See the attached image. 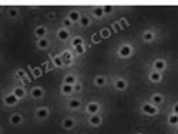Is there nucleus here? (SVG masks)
I'll return each mask as SVG.
<instances>
[{
  "label": "nucleus",
  "instance_id": "nucleus-30",
  "mask_svg": "<svg viewBox=\"0 0 178 134\" xmlns=\"http://www.w3.org/2000/svg\"><path fill=\"white\" fill-rule=\"evenodd\" d=\"M7 14H9V17H12V19H14V17L19 16V10L17 9H9V12H7Z\"/></svg>",
  "mask_w": 178,
  "mask_h": 134
},
{
  "label": "nucleus",
  "instance_id": "nucleus-2",
  "mask_svg": "<svg viewBox=\"0 0 178 134\" xmlns=\"http://www.w3.org/2000/svg\"><path fill=\"white\" fill-rule=\"evenodd\" d=\"M131 54H133V47L130 44L120 46V49H118V56H120L121 59H128V57H131Z\"/></svg>",
  "mask_w": 178,
  "mask_h": 134
},
{
  "label": "nucleus",
  "instance_id": "nucleus-23",
  "mask_svg": "<svg viewBox=\"0 0 178 134\" xmlns=\"http://www.w3.org/2000/svg\"><path fill=\"white\" fill-rule=\"evenodd\" d=\"M13 93L16 94L17 97H19V100H22V99L26 97V90L23 89V87H16V89L13 90Z\"/></svg>",
  "mask_w": 178,
  "mask_h": 134
},
{
  "label": "nucleus",
  "instance_id": "nucleus-17",
  "mask_svg": "<svg viewBox=\"0 0 178 134\" xmlns=\"http://www.w3.org/2000/svg\"><path fill=\"white\" fill-rule=\"evenodd\" d=\"M10 123L13 126H19V124H22L23 123V117H22V114H19V113H14V114H12L10 116Z\"/></svg>",
  "mask_w": 178,
  "mask_h": 134
},
{
  "label": "nucleus",
  "instance_id": "nucleus-39",
  "mask_svg": "<svg viewBox=\"0 0 178 134\" xmlns=\"http://www.w3.org/2000/svg\"><path fill=\"white\" fill-rule=\"evenodd\" d=\"M101 36H103V37H107V36H108V30H101Z\"/></svg>",
  "mask_w": 178,
  "mask_h": 134
},
{
  "label": "nucleus",
  "instance_id": "nucleus-7",
  "mask_svg": "<svg viewBox=\"0 0 178 134\" xmlns=\"http://www.w3.org/2000/svg\"><path fill=\"white\" fill-rule=\"evenodd\" d=\"M57 39L60 40V42H66V40H68V39H70V32H68V29H64V27L58 29L57 30Z\"/></svg>",
  "mask_w": 178,
  "mask_h": 134
},
{
  "label": "nucleus",
  "instance_id": "nucleus-38",
  "mask_svg": "<svg viewBox=\"0 0 178 134\" xmlns=\"http://www.w3.org/2000/svg\"><path fill=\"white\" fill-rule=\"evenodd\" d=\"M33 73H34L36 76H40V74H42V71H40V69H34V70H33Z\"/></svg>",
  "mask_w": 178,
  "mask_h": 134
},
{
  "label": "nucleus",
  "instance_id": "nucleus-26",
  "mask_svg": "<svg viewBox=\"0 0 178 134\" xmlns=\"http://www.w3.org/2000/svg\"><path fill=\"white\" fill-rule=\"evenodd\" d=\"M71 44H73V47H77V46L84 44V40H83V37H80V36H76V37L71 39Z\"/></svg>",
  "mask_w": 178,
  "mask_h": 134
},
{
  "label": "nucleus",
  "instance_id": "nucleus-29",
  "mask_svg": "<svg viewBox=\"0 0 178 134\" xmlns=\"http://www.w3.org/2000/svg\"><path fill=\"white\" fill-rule=\"evenodd\" d=\"M53 61H54V66H57V67H62L63 64H64L62 56H57V57H54V59H53Z\"/></svg>",
  "mask_w": 178,
  "mask_h": 134
},
{
  "label": "nucleus",
  "instance_id": "nucleus-1",
  "mask_svg": "<svg viewBox=\"0 0 178 134\" xmlns=\"http://www.w3.org/2000/svg\"><path fill=\"white\" fill-rule=\"evenodd\" d=\"M141 111L147 116H157L158 114L157 106H154L152 103H144V104L141 106Z\"/></svg>",
  "mask_w": 178,
  "mask_h": 134
},
{
  "label": "nucleus",
  "instance_id": "nucleus-8",
  "mask_svg": "<svg viewBox=\"0 0 178 134\" xmlns=\"http://www.w3.org/2000/svg\"><path fill=\"white\" fill-rule=\"evenodd\" d=\"M148 79L151 80L152 83H161V81H162V73H160V71H156V70H152V71H150Z\"/></svg>",
  "mask_w": 178,
  "mask_h": 134
},
{
  "label": "nucleus",
  "instance_id": "nucleus-10",
  "mask_svg": "<svg viewBox=\"0 0 178 134\" xmlns=\"http://www.w3.org/2000/svg\"><path fill=\"white\" fill-rule=\"evenodd\" d=\"M114 87H116V90H118V91H124V90H127V87H128V83H127V80H124V79H117L116 83H114Z\"/></svg>",
  "mask_w": 178,
  "mask_h": 134
},
{
  "label": "nucleus",
  "instance_id": "nucleus-19",
  "mask_svg": "<svg viewBox=\"0 0 178 134\" xmlns=\"http://www.w3.org/2000/svg\"><path fill=\"white\" fill-rule=\"evenodd\" d=\"M94 84L97 87H104L107 84V79L104 76H97L94 77Z\"/></svg>",
  "mask_w": 178,
  "mask_h": 134
},
{
  "label": "nucleus",
  "instance_id": "nucleus-12",
  "mask_svg": "<svg viewBox=\"0 0 178 134\" xmlns=\"http://www.w3.org/2000/svg\"><path fill=\"white\" fill-rule=\"evenodd\" d=\"M63 128H66V130H71V128H74L76 126V120L71 117H66L64 120H63Z\"/></svg>",
  "mask_w": 178,
  "mask_h": 134
},
{
  "label": "nucleus",
  "instance_id": "nucleus-35",
  "mask_svg": "<svg viewBox=\"0 0 178 134\" xmlns=\"http://www.w3.org/2000/svg\"><path fill=\"white\" fill-rule=\"evenodd\" d=\"M172 113L178 116V103H175V104H174V107H172Z\"/></svg>",
  "mask_w": 178,
  "mask_h": 134
},
{
  "label": "nucleus",
  "instance_id": "nucleus-40",
  "mask_svg": "<svg viewBox=\"0 0 178 134\" xmlns=\"http://www.w3.org/2000/svg\"><path fill=\"white\" fill-rule=\"evenodd\" d=\"M138 134H142V133H138Z\"/></svg>",
  "mask_w": 178,
  "mask_h": 134
},
{
  "label": "nucleus",
  "instance_id": "nucleus-31",
  "mask_svg": "<svg viewBox=\"0 0 178 134\" xmlns=\"http://www.w3.org/2000/svg\"><path fill=\"white\" fill-rule=\"evenodd\" d=\"M74 50H76V53H77V54H84V53H86L84 44H81V46H77V47H74Z\"/></svg>",
  "mask_w": 178,
  "mask_h": 134
},
{
  "label": "nucleus",
  "instance_id": "nucleus-20",
  "mask_svg": "<svg viewBox=\"0 0 178 134\" xmlns=\"http://www.w3.org/2000/svg\"><path fill=\"white\" fill-rule=\"evenodd\" d=\"M49 46H50V42L47 40V39H39L37 40V47L39 49H42V50H46V49H49Z\"/></svg>",
  "mask_w": 178,
  "mask_h": 134
},
{
  "label": "nucleus",
  "instance_id": "nucleus-16",
  "mask_svg": "<svg viewBox=\"0 0 178 134\" xmlns=\"http://www.w3.org/2000/svg\"><path fill=\"white\" fill-rule=\"evenodd\" d=\"M101 121H103V118H101L100 114H94V116H90V120H88V123H90L93 127H97V126L101 124Z\"/></svg>",
  "mask_w": 178,
  "mask_h": 134
},
{
  "label": "nucleus",
  "instance_id": "nucleus-13",
  "mask_svg": "<svg viewBox=\"0 0 178 134\" xmlns=\"http://www.w3.org/2000/svg\"><path fill=\"white\" fill-rule=\"evenodd\" d=\"M154 39H156V34H154L152 30H146V32L142 33V40H144L146 43L154 42Z\"/></svg>",
  "mask_w": 178,
  "mask_h": 134
},
{
  "label": "nucleus",
  "instance_id": "nucleus-27",
  "mask_svg": "<svg viewBox=\"0 0 178 134\" xmlns=\"http://www.w3.org/2000/svg\"><path fill=\"white\" fill-rule=\"evenodd\" d=\"M91 24V19L88 16H83L80 20V26L81 27H88V26Z\"/></svg>",
  "mask_w": 178,
  "mask_h": 134
},
{
  "label": "nucleus",
  "instance_id": "nucleus-34",
  "mask_svg": "<svg viewBox=\"0 0 178 134\" xmlns=\"http://www.w3.org/2000/svg\"><path fill=\"white\" fill-rule=\"evenodd\" d=\"M14 76H16L17 79H22V77H24V71H23V70H17Z\"/></svg>",
  "mask_w": 178,
  "mask_h": 134
},
{
  "label": "nucleus",
  "instance_id": "nucleus-18",
  "mask_svg": "<svg viewBox=\"0 0 178 134\" xmlns=\"http://www.w3.org/2000/svg\"><path fill=\"white\" fill-rule=\"evenodd\" d=\"M80 106H81V100L80 99H71L70 101H68V109H71V110L80 109Z\"/></svg>",
  "mask_w": 178,
  "mask_h": 134
},
{
  "label": "nucleus",
  "instance_id": "nucleus-37",
  "mask_svg": "<svg viewBox=\"0 0 178 134\" xmlns=\"http://www.w3.org/2000/svg\"><path fill=\"white\" fill-rule=\"evenodd\" d=\"M54 17H56L54 13H49V14H47V19H49V20H53Z\"/></svg>",
  "mask_w": 178,
  "mask_h": 134
},
{
  "label": "nucleus",
  "instance_id": "nucleus-14",
  "mask_svg": "<svg viewBox=\"0 0 178 134\" xmlns=\"http://www.w3.org/2000/svg\"><path fill=\"white\" fill-rule=\"evenodd\" d=\"M151 103L154 106H161L164 103V96L160 94V93H156V94H152L151 96Z\"/></svg>",
  "mask_w": 178,
  "mask_h": 134
},
{
  "label": "nucleus",
  "instance_id": "nucleus-22",
  "mask_svg": "<svg viewBox=\"0 0 178 134\" xmlns=\"http://www.w3.org/2000/svg\"><path fill=\"white\" fill-rule=\"evenodd\" d=\"M73 91H74V86H70V84H64V83H63V86H62V93H63V94L68 96V94H71Z\"/></svg>",
  "mask_w": 178,
  "mask_h": 134
},
{
  "label": "nucleus",
  "instance_id": "nucleus-3",
  "mask_svg": "<svg viewBox=\"0 0 178 134\" xmlns=\"http://www.w3.org/2000/svg\"><path fill=\"white\" fill-rule=\"evenodd\" d=\"M3 101H4V104H6V106H10V107H12V106H16L20 100H19V97H17L14 93H9L7 96H4Z\"/></svg>",
  "mask_w": 178,
  "mask_h": 134
},
{
  "label": "nucleus",
  "instance_id": "nucleus-32",
  "mask_svg": "<svg viewBox=\"0 0 178 134\" xmlns=\"http://www.w3.org/2000/svg\"><path fill=\"white\" fill-rule=\"evenodd\" d=\"M103 10H104V14H110V13H113L114 7L110 6V4H106V6H103Z\"/></svg>",
  "mask_w": 178,
  "mask_h": 134
},
{
  "label": "nucleus",
  "instance_id": "nucleus-25",
  "mask_svg": "<svg viewBox=\"0 0 178 134\" xmlns=\"http://www.w3.org/2000/svg\"><path fill=\"white\" fill-rule=\"evenodd\" d=\"M93 16L96 17V19H101V17L104 16L103 7H94V9H93Z\"/></svg>",
  "mask_w": 178,
  "mask_h": 134
},
{
  "label": "nucleus",
  "instance_id": "nucleus-15",
  "mask_svg": "<svg viewBox=\"0 0 178 134\" xmlns=\"http://www.w3.org/2000/svg\"><path fill=\"white\" fill-rule=\"evenodd\" d=\"M67 17H68V19H70L73 23H77V22L80 23V20H81V17H83V16H81L80 12H77V10H71V12L68 13Z\"/></svg>",
  "mask_w": 178,
  "mask_h": 134
},
{
  "label": "nucleus",
  "instance_id": "nucleus-11",
  "mask_svg": "<svg viewBox=\"0 0 178 134\" xmlns=\"http://www.w3.org/2000/svg\"><path fill=\"white\" fill-rule=\"evenodd\" d=\"M46 34H47V29H46L44 26H37L34 29V36L37 37V40L39 39H44Z\"/></svg>",
  "mask_w": 178,
  "mask_h": 134
},
{
  "label": "nucleus",
  "instance_id": "nucleus-5",
  "mask_svg": "<svg viewBox=\"0 0 178 134\" xmlns=\"http://www.w3.org/2000/svg\"><path fill=\"white\" fill-rule=\"evenodd\" d=\"M86 111H87L90 116L98 114V111H100V104H98V103H96V101L88 103L87 107H86Z\"/></svg>",
  "mask_w": 178,
  "mask_h": 134
},
{
  "label": "nucleus",
  "instance_id": "nucleus-9",
  "mask_svg": "<svg viewBox=\"0 0 178 134\" xmlns=\"http://www.w3.org/2000/svg\"><path fill=\"white\" fill-rule=\"evenodd\" d=\"M30 94H32L33 99H42V97L44 96V90H43V87L36 86V87H33V89H32Z\"/></svg>",
  "mask_w": 178,
  "mask_h": 134
},
{
  "label": "nucleus",
  "instance_id": "nucleus-33",
  "mask_svg": "<svg viewBox=\"0 0 178 134\" xmlns=\"http://www.w3.org/2000/svg\"><path fill=\"white\" fill-rule=\"evenodd\" d=\"M63 26H64V29H68V27H71V26H73V22H71L68 17H66V19L63 20Z\"/></svg>",
  "mask_w": 178,
  "mask_h": 134
},
{
  "label": "nucleus",
  "instance_id": "nucleus-4",
  "mask_svg": "<svg viewBox=\"0 0 178 134\" xmlns=\"http://www.w3.org/2000/svg\"><path fill=\"white\" fill-rule=\"evenodd\" d=\"M165 69H167V63H165V60H162V59H157V60H154V63H152V70L162 73Z\"/></svg>",
  "mask_w": 178,
  "mask_h": 134
},
{
  "label": "nucleus",
  "instance_id": "nucleus-21",
  "mask_svg": "<svg viewBox=\"0 0 178 134\" xmlns=\"http://www.w3.org/2000/svg\"><path fill=\"white\" fill-rule=\"evenodd\" d=\"M64 84H70V86H74L76 83H77V79H76L74 74H67V76L64 77V81H63Z\"/></svg>",
  "mask_w": 178,
  "mask_h": 134
},
{
  "label": "nucleus",
  "instance_id": "nucleus-36",
  "mask_svg": "<svg viewBox=\"0 0 178 134\" xmlns=\"http://www.w3.org/2000/svg\"><path fill=\"white\" fill-rule=\"evenodd\" d=\"M74 91H81V84H78V83L74 84Z\"/></svg>",
  "mask_w": 178,
  "mask_h": 134
},
{
  "label": "nucleus",
  "instance_id": "nucleus-28",
  "mask_svg": "<svg viewBox=\"0 0 178 134\" xmlns=\"http://www.w3.org/2000/svg\"><path fill=\"white\" fill-rule=\"evenodd\" d=\"M168 124L170 126H177L178 124V116L177 114H174V113H172V114L168 116Z\"/></svg>",
  "mask_w": 178,
  "mask_h": 134
},
{
  "label": "nucleus",
  "instance_id": "nucleus-6",
  "mask_svg": "<svg viewBox=\"0 0 178 134\" xmlns=\"http://www.w3.org/2000/svg\"><path fill=\"white\" fill-rule=\"evenodd\" d=\"M50 116V110L47 107H39V109L36 110V117L39 118V120H44Z\"/></svg>",
  "mask_w": 178,
  "mask_h": 134
},
{
  "label": "nucleus",
  "instance_id": "nucleus-24",
  "mask_svg": "<svg viewBox=\"0 0 178 134\" xmlns=\"http://www.w3.org/2000/svg\"><path fill=\"white\" fill-rule=\"evenodd\" d=\"M62 59H63V61H64V64H70L71 63V60H73V54H71V51H64L62 54Z\"/></svg>",
  "mask_w": 178,
  "mask_h": 134
}]
</instances>
